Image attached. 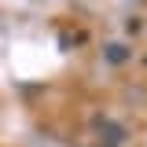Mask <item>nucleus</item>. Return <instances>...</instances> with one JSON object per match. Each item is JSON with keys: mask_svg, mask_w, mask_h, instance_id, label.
Returning <instances> with one entry per match:
<instances>
[{"mask_svg": "<svg viewBox=\"0 0 147 147\" xmlns=\"http://www.w3.org/2000/svg\"><path fill=\"white\" fill-rule=\"evenodd\" d=\"M96 132L103 136V147H118V144H125V129L118 125V121H110V118H96Z\"/></svg>", "mask_w": 147, "mask_h": 147, "instance_id": "nucleus-1", "label": "nucleus"}, {"mask_svg": "<svg viewBox=\"0 0 147 147\" xmlns=\"http://www.w3.org/2000/svg\"><path fill=\"white\" fill-rule=\"evenodd\" d=\"M103 55H107V63L121 66V63L129 59V48H125V44H107V48H103Z\"/></svg>", "mask_w": 147, "mask_h": 147, "instance_id": "nucleus-2", "label": "nucleus"}]
</instances>
